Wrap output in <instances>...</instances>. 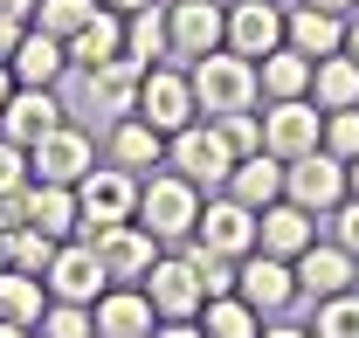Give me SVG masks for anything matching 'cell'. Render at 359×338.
Listing matches in <instances>:
<instances>
[{
  "mask_svg": "<svg viewBox=\"0 0 359 338\" xmlns=\"http://www.w3.org/2000/svg\"><path fill=\"white\" fill-rule=\"evenodd\" d=\"M187 83H194L201 118H228V111H256V104H263L256 62H249V55H235V48H215V55L187 62Z\"/></svg>",
  "mask_w": 359,
  "mask_h": 338,
  "instance_id": "obj_1",
  "label": "cell"
},
{
  "mask_svg": "<svg viewBox=\"0 0 359 338\" xmlns=\"http://www.w3.org/2000/svg\"><path fill=\"white\" fill-rule=\"evenodd\" d=\"M138 221H145L159 242H194V228H201V187L180 180L173 166L145 173V187H138Z\"/></svg>",
  "mask_w": 359,
  "mask_h": 338,
  "instance_id": "obj_2",
  "label": "cell"
},
{
  "mask_svg": "<svg viewBox=\"0 0 359 338\" xmlns=\"http://www.w3.org/2000/svg\"><path fill=\"white\" fill-rule=\"evenodd\" d=\"M166 166L180 173V180H194V187H228V173H235V152H228V138L215 118H194L187 131H173L166 138Z\"/></svg>",
  "mask_w": 359,
  "mask_h": 338,
  "instance_id": "obj_3",
  "label": "cell"
},
{
  "mask_svg": "<svg viewBox=\"0 0 359 338\" xmlns=\"http://www.w3.org/2000/svg\"><path fill=\"white\" fill-rule=\"evenodd\" d=\"M138 173L125 166H90L76 180V214H83V235H104V228H118V221H138Z\"/></svg>",
  "mask_w": 359,
  "mask_h": 338,
  "instance_id": "obj_4",
  "label": "cell"
},
{
  "mask_svg": "<svg viewBox=\"0 0 359 338\" xmlns=\"http://www.w3.org/2000/svg\"><path fill=\"white\" fill-rule=\"evenodd\" d=\"M283 201H297V208L318 214V221H325L332 208H346V201H353V187H346V159H332L325 145L304 152V159H290V166H283Z\"/></svg>",
  "mask_w": 359,
  "mask_h": 338,
  "instance_id": "obj_5",
  "label": "cell"
},
{
  "mask_svg": "<svg viewBox=\"0 0 359 338\" xmlns=\"http://www.w3.org/2000/svg\"><path fill=\"white\" fill-rule=\"evenodd\" d=\"M138 118L159 131V138H173L201 118V104H194V83H187V69L180 62H152L145 69V83H138Z\"/></svg>",
  "mask_w": 359,
  "mask_h": 338,
  "instance_id": "obj_6",
  "label": "cell"
},
{
  "mask_svg": "<svg viewBox=\"0 0 359 338\" xmlns=\"http://www.w3.org/2000/svg\"><path fill=\"white\" fill-rule=\"evenodd\" d=\"M166 35H173V62H201L228 48V7L222 0H166Z\"/></svg>",
  "mask_w": 359,
  "mask_h": 338,
  "instance_id": "obj_7",
  "label": "cell"
},
{
  "mask_svg": "<svg viewBox=\"0 0 359 338\" xmlns=\"http://www.w3.org/2000/svg\"><path fill=\"white\" fill-rule=\"evenodd\" d=\"M83 242L97 249V262H104V276H111V283H145V276H152V262H159V249H166L145 221H118V228L83 235Z\"/></svg>",
  "mask_w": 359,
  "mask_h": 338,
  "instance_id": "obj_8",
  "label": "cell"
},
{
  "mask_svg": "<svg viewBox=\"0 0 359 338\" xmlns=\"http://www.w3.org/2000/svg\"><path fill=\"white\" fill-rule=\"evenodd\" d=\"M325 145V111L311 97H290V104H263V152H276L283 166L304 159Z\"/></svg>",
  "mask_w": 359,
  "mask_h": 338,
  "instance_id": "obj_9",
  "label": "cell"
},
{
  "mask_svg": "<svg viewBox=\"0 0 359 338\" xmlns=\"http://www.w3.org/2000/svg\"><path fill=\"white\" fill-rule=\"evenodd\" d=\"M42 283H48V304H97V297L111 290V276H104V262H97V249H90L83 235L55 249V262L42 269Z\"/></svg>",
  "mask_w": 359,
  "mask_h": 338,
  "instance_id": "obj_10",
  "label": "cell"
},
{
  "mask_svg": "<svg viewBox=\"0 0 359 338\" xmlns=\"http://www.w3.org/2000/svg\"><path fill=\"white\" fill-rule=\"evenodd\" d=\"M235 297L242 304H256L263 318H276V311H290L297 304V262H283V255H242L235 262Z\"/></svg>",
  "mask_w": 359,
  "mask_h": 338,
  "instance_id": "obj_11",
  "label": "cell"
},
{
  "mask_svg": "<svg viewBox=\"0 0 359 338\" xmlns=\"http://www.w3.org/2000/svg\"><path fill=\"white\" fill-rule=\"evenodd\" d=\"M194 242H201L208 255L242 262V255H256V214L242 208L235 194H215V201H201V228H194Z\"/></svg>",
  "mask_w": 359,
  "mask_h": 338,
  "instance_id": "obj_12",
  "label": "cell"
},
{
  "mask_svg": "<svg viewBox=\"0 0 359 338\" xmlns=\"http://www.w3.org/2000/svg\"><path fill=\"white\" fill-rule=\"evenodd\" d=\"M138 290L152 297V311L159 318H201V304H208V290H201V269H194V255H159L152 262V276L138 283Z\"/></svg>",
  "mask_w": 359,
  "mask_h": 338,
  "instance_id": "obj_13",
  "label": "cell"
},
{
  "mask_svg": "<svg viewBox=\"0 0 359 338\" xmlns=\"http://www.w3.org/2000/svg\"><path fill=\"white\" fill-rule=\"evenodd\" d=\"M28 166H35V180H42V187H76V180L97 166V145H90L83 125H55L42 145L28 152Z\"/></svg>",
  "mask_w": 359,
  "mask_h": 338,
  "instance_id": "obj_14",
  "label": "cell"
},
{
  "mask_svg": "<svg viewBox=\"0 0 359 338\" xmlns=\"http://www.w3.org/2000/svg\"><path fill=\"white\" fill-rule=\"evenodd\" d=\"M283 48H297V55H346V14H332V7H311V0H290L283 7Z\"/></svg>",
  "mask_w": 359,
  "mask_h": 338,
  "instance_id": "obj_15",
  "label": "cell"
},
{
  "mask_svg": "<svg viewBox=\"0 0 359 338\" xmlns=\"http://www.w3.org/2000/svg\"><path fill=\"white\" fill-rule=\"evenodd\" d=\"M55 125H69V111H62L55 90H14L7 111H0V138H14V145H28V152H35Z\"/></svg>",
  "mask_w": 359,
  "mask_h": 338,
  "instance_id": "obj_16",
  "label": "cell"
},
{
  "mask_svg": "<svg viewBox=\"0 0 359 338\" xmlns=\"http://www.w3.org/2000/svg\"><path fill=\"white\" fill-rule=\"evenodd\" d=\"M346 290H359V262L339 242H311L297 255V297L325 304V297H346Z\"/></svg>",
  "mask_w": 359,
  "mask_h": 338,
  "instance_id": "obj_17",
  "label": "cell"
},
{
  "mask_svg": "<svg viewBox=\"0 0 359 338\" xmlns=\"http://www.w3.org/2000/svg\"><path fill=\"white\" fill-rule=\"evenodd\" d=\"M228 48L249 55V62L276 55V48H283V7H276V0H235V7H228Z\"/></svg>",
  "mask_w": 359,
  "mask_h": 338,
  "instance_id": "obj_18",
  "label": "cell"
},
{
  "mask_svg": "<svg viewBox=\"0 0 359 338\" xmlns=\"http://www.w3.org/2000/svg\"><path fill=\"white\" fill-rule=\"evenodd\" d=\"M90 311H97V338H152L159 332V311H152V297L138 283H111Z\"/></svg>",
  "mask_w": 359,
  "mask_h": 338,
  "instance_id": "obj_19",
  "label": "cell"
},
{
  "mask_svg": "<svg viewBox=\"0 0 359 338\" xmlns=\"http://www.w3.org/2000/svg\"><path fill=\"white\" fill-rule=\"evenodd\" d=\"M21 221L42 228L48 242H76V235H83L76 187H42V180H28V187H21Z\"/></svg>",
  "mask_w": 359,
  "mask_h": 338,
  "instance_id": "obj_20",
  "label": "cell"
},
{
  "mask_svg": "<svg viewBox=\"0 0 359 338\" xmlns=\"http://www.w3.org/2000/svg\"><path fill=\"white\" fill-rule=\"evenodd\" d=\"M311 242H318V214H304L297 201H276V208L256 214V249H263V255H283V262H297Z\"/></svg>",
  "mask_w": 359,
  "mask_h": 338,
  "instance_id": "obj_21",
  "label": "cell"
},
{
  "mask_svg": "<svg viewBox=\"0 0 359 338\" xmlns=\"http://www.w3.org/2000/svg\"><path fill=\"white\" fill-rule=\"evenodd\" d=\"M7 69H14V83H21V90H55L62 76H69V48L28 21V35H21L14 55H7Z\"/></svg>",
  "mask_w": 359,
  "mask_h": 338,
  "instance_id": "obj_22",
  "label": "cell"
},
{
  "mask_svg": "<svg viewBox=\"0 0 359 338\" xmlns=\"http://www.w3.org/2000/svg\"><path fill=\"white\" fill-rule=\"evenodd\" d=\"M138 83H145V69H138L132 55H118V62H104V69L83 76V97H90V111H104V118L118 125V118L138 111Z\"/></svg>",
  "mask_w": 359,
  "mask_h": 338,
  "instance_id": "obj_23",
  "label": "cell"
},
{
  "mask_svg": "<svg viewBox=\"0 0 359 338\" xmlns=\"http://www.w3.org/2000/svg\"><path fill=\"white\" fill-rule=\"evenodd\" d=\"M62 48H69V69H83V76H90V69H104V62H118V55H125V14L97 7Z\"/></svg>",
  "mask_w": 359,
  "mask_h": 338,
  "instance_id": "obj_24",
  "label": "cell"
},
{
  "mask_svg": "<svg viewBox=\"0 0 359 338\" xmlns=\"http://www.w3.org/2000/svg\"><path fill=\"white\" fill-rule=\"evenodd\" d=\"M222 194H235L249 214L276 208V201H283V159H276V152H249V159H235V173H228Z\"/></svg>",
  "mask_w": 359,
  "mask_h": 338,
  "instance_id": "obj_25",
  "label": "cell"
},
{
  "mask_svg": "<svg viewBox=\"0 0 359 338\" xmlns=\"http://www.w3.org/2000/svg\"><path fill=\"white\" fill-rule=\"evenodd\" d=\"M104 152H111V166H125V173H138V180H145V173L152 166H166V138H159V131L145 125V118H118V125H111V138H104Z\"/></svg>",
  "mask_w": 359,
  "mask_h": 338,
  "instance_id": "obj_26",
  "label": "cell"
},
{
  "mask_svg": "<svg viewBox=\"0 0 359 338\" xmlns=\"http://www.w3.org/2000/svg\"><path fill=\"white\" fill-rule=\"evenodd\" d=\"M311 55H297V48H276L256 62V83H263V104H290V97H311Z\"/></svg>",
  "mask_w": 359,
  "mask_h": 338,
  "instance_id": "obj_27",
  "label": "cell"
},
{
  "mask_svg": "<svg viewBox=\"0 0 359 338\" xmlns=\"http://www.w3.org/2000/svg\"><path fill=\"white\" fill-rule=\"evenodd\" d=\"M125 55H132L138 69H152V62H173V35H166V0H159V7H138V14H125Z\"/></svg>",
  "mask_w": 359,
  "mask_h": 338,
  "instance_id": "obj_28",
  "label": "cell"
},
{
  "mask_svg": "<svg viewBox=\"0 0 359 338\" xmlns=\"http://www.w3.org/2000/svg\"><path fill=\"white\" fill-rule=\"evenodd\" d=\"M48 311V283L42 276H21V269H0V325H21L35 332Z\"/></svg>",
  "mask_w": 359,
  "mask_h": 338,
  "instance_id": "obj_29",
  "label": "cell"
},
{
  "mask_svg": "<svg viewBox=\"0 0 359 338\" xmlns=\"http://www.w3.org/2000/svg\"><path fill=\"white\" fill-rule=\"evenodd\" d=\"M311 104L318 111H359V62L353 55H325L311 69Z\"/></svg>",
  "mask_w": 359,
  "mask_h": 338,
  "instance_id": "obj_30",
  "label": "cell"
},
{
  "mask_svg": "<svg viewBox=\"0 0 359 338\" xmlns=\"http://www.w3.org/2000/svg\"><path fill=\"white\" fill-rule=\"evenodd\" d=\"M201 332L208 338H263V311L242 297H208L201 304Z\"/></svg>",
  "mask_w": 359,
  "mask_h": 338,
  "instance_id": "obj_31",
  "label": "cell"
},
{
  "mask_svg": "<svg viewBox=\"0 0 359 338\" xmlns=\"http://www.w3.org/2000/svg\"><path fill=\"white\" fill-rule=\"evenodd\" d=\"M55 249H62V242H48L42 228H28V221L7 228V269H21V276H42L48 262H55Z\"/></svg>",
  "mask_w": 359,
  "mask_h": 338,
  "instance_id": "obj_32",
  "label": "cell"
},
{
  "mask_svg": "<svg viewBox=\"0 0 359 338\" xmlns=\"http://www.w3.org/2000/svg\"><path fill=\"white\" fill-rule=\"evenodd\" d=\"M97 7H104V0H35V28H42V35H55V42H69L90 14H97Z\"/></svg>",
  "mask_w": 359,
  "mask_h": 338,
  "instance_id": "obj_33",
  "label": "cell"
},
{
  "mask_svg": "<svg viewBox=\"0 0 359 338\" xmlns=\"http://www.w3.org/2000/svg\"><path fill=\"white\" fill-rule=\"evenodd\" d=\"M35 338H97V311L90 304H48Z\"/></svg>",
  "mask_w": 359,
  "mask_h": 338,
  "instance_id": "obj_34",
  "label": "cell"
},
{
  "mask_svg": "<svg viewBox=\"0 0 359 338\" xmlns=\"http://www.w3.org/2000/svg\"><path fill=\"white\" fill-rule=\"evenodd\" d=\"M311 332H318V338H359V290L325 297V304H318V318H311Z\"/></svg>",
  "mask_w": 359,
  "mask_h": 338,
  "instance_id": "obj_35",
  "label": "cell"
},
{
  "mask_svg": "<svg viewBox=\"0 0 359 338\" xmlns=\"http://www.w3.org/2000/svg\"><path fill=\"white\" fill-rule=\"evenodd\" d=\"M228 138V152L235 159H249V152H263V111H228V118H215Z\"/></svg>",
  "mask_w": 359,
  "mask_h": 338,
  "instance_id": "obj_36",
  "label": "cell"
},
{
  "mask_svg": "<svg viewBox=\"0 0 359 338\" xmlns=\"http://www.w3.org/2000/svg\"><path fill=\"white\" fill-rule=\"evenodd\" d=\"M325 152L332 159H359V111H325Z\"/></svg>",
  "mask_w": 359,
  "mask_h": 338,
  "instance_id": "obj_37",
  "label": "cell"
},
{
  "mask_svg": "<svg viewBox=\"0 0 359 338\" xmlns=\"http://www.w3.org/2000/svg\"><path fill=\"white\" fill-rule=\"evenodd\" d=\"M187 255H194V269H201V290H208V297H235V262H228V255H208L201 242H187Z\"/></svg>",
  "mask_w": 359,
  "mask_h": 338,
  "instance_id": "obj_38",
  "label": "cell"
},
{
  "mask_svg": "<svg viewBox=\"0 0 359 338\" xmlns=\"http://www.w3.org/2000/svg\"><path fill=\"white\" fill-rule=\"evenodd\" d=\"M35 180L28 166V145H14V138H0V201H21V187Z\"/></svg>",
  "mask_w": 359,
  "mask_h": 338,
  "instance_id": "obj_39",
  "label": "cell"
},
{
  "mask_svg": "<svg viewBox=\"0 0 359 338\" xmlns=\"http://www.w3.org/2000/svg\"><path fill=\"white\" fill-rule=\"evenodd\" d=\"M325 221H332V242H339V249H346V255L359 262V201H346V208H332Z\"/></svg>",
  "mask_w": 359,
  "mask_h": 338,
  "instance_id": "obj_40",
  "label": "cell"
},
{
  "mask_svg": "<svg viewBox=\"0 0 359 338\" xmlns=\"http://www.w3.org/2000/svg\"><path fill=\"white\" fill-rule=\"evenodd\" d=\"M152 338H208V332H201V318H159Z\"/></svg>",
  "mask_w": 359,
  "mask_h": 338,
  "instance_id": "obj_41",
  "label": "cell"
},
{
  "mask_svg": "<svg viewBox=\"0 0 359 338\" xmlns=\"http://www.w3.org/2000/svg\"><path fill=\"white\" fill-rule=\"evenodd\" d=\"M21 35H28V21H14V14H0V62L21 48Z\"/></svg>",
  "mask_w": 359,
  "mask_h": 338,
  "instance_id": "obj_42",
  "label": "cell"
},
{
  "mask_svg": "<svg viewBox=\"0 0 359 338\" xmlns=\"http://www.w3.org/2000/svg\"><path fill=\"white\" fill-rule=\"evenodd\" d=\"M263 338H318V332H311V325H269Z\"/></svg>",
  "mask_w": 359,
  "mask_h": 338,
  "instance_id": "obj_43",
  "label": "cell"
},
{
  "mask_svg": "<svg viewBox=\"0 0 359 338\" xmlns=\"http://www.w3.org/2000/svg\"><path fill=\"white\" fill-rule=\"evenodd\" d=\"M346 55H353V62H359V7H353V14H346Z\"/></svg>",
  "mask_w": 359,
  "mask_h": 338,
  "instance_id": "obj_44",
  "label": "cell"
},
{
  "mask_svg": "<svg viewBox=\"0 0 359 338\" xmlns=\"http://www.w3.org/2000/svg\"><path fill=\"white\" fill-rule=\"evenodd\" d=\"M0 14H14V21H35V0H0Z\"/></svg>",
  "mask_w": 359,
  "mask_h": 338,
  "instance_id": "obj_45",
  "label": "cell"
},
{
  "mask_svg": "<svg viewBox=\"0 0 359 338\" xmlns=\"http://www.w3.org/2000/svg\"><path fill=\"white\" fill-rule=\"evenodd\" d=\"M111 14H138V7H159V0H104Z\"/></svg>",
  "mask_w": 359,
  "mask_h": 338,
  "instance_id": "obj_46",
  "label": "cell"
},
{
  "mask_svg": "<svg viewBox=\"0 0 359 338\" xmlns=\"http://www.w3.org/2000/svg\"><path fill=\"white\" fill-rule=\"evenodd\" d=\"M14 90H21V83H14V69L0 62V111H7V97H14Z\"/></svg>",
  "mask_w": 359,
  "mask_h": 338,
  "instance_id": "obj_47",
  "label": "cell"
},
{
  "mask_svg": "<svg viewBox=\"0 0 359 338\" xmlns=\"http://www.w3.org/2000/svg\"><path fill=\"white\" fill-rule=\"evenodd\" d=\"M311 7H332V14H353L359 0H311Z\"/></svg>",
  "mask_w": 359,
  "mask_h": 338,
  "instance_id": "obj_48",
  "label": "cell"
},
{
  "mask_svg": "<svg viewBox=\"0 0 359 338\" xmlns=\"http://www.w3.org/2000/svg\"><path fill=\"white\" fill-rule=\"evenodd\" d=\"M346 187H353V201H359V159H353V166H346Z\"/></svg>",
  "mask_w": 359,
  "mask_h": 338,
  "instance_id": "obj_49",
  "label": "cell"
},
{
  "mask_svg": "<svg viewBox=\"0 0 359 338\" xmlns=\"http://www.w3.org/2000/svg\"><path fill=\"white\" fill-rule=\"evenodd\" d=\"M0 338H28V332H21V325H0Z\"/></svg>",
  "mask_w": 359,
  "mask_h": 338,
  "instance_id": "obj_50",
  "label": "cell"
},
{
  "mask_svg": "<svg viewBox=\"0 0 359 338\" xmlns=\"http://www.w3.org/2000/svg\"><path fill=\"white\" fill-rule=\"evenodd\" d=\"M276 7H290V0H276Z\"/></svg>",
  "mask_w": 359,
  "mask_h": 338,
  "instance_id": "obj_51",
  "label": "cell"
},
{
  "mask_svg": "<svg viewBox=\"0 0 359 338\" xmlns=\"http://www.w3.org/2000/svg\"><path fill=\"white\" fill-rule=\"evenodd\" d=\"M28 338H35V332H28Z\"/></svg>",
  "mask_w": 359,
  "mask_h": 338,
  "instance_id": "obj_52",
  "label": "cell"
}]
</instances>
